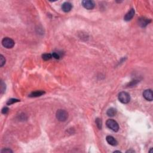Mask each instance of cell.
I'll return each instance as SVG.
<instances>
[{
    "instance_id": "1",
    "label": "cell",
    "mask_w": 153,
    "mask_h": 153,
    "mask_svg": "<svg viewBox=\"0 0 153 153\" xmlns=\"http://www.w3.org/2000/svg\"><path fill=\"white\" fill-rule=\"evenodd\" d=\"M56 116L59 122H65L68 118V113L65 110H59L56 112Z\"/></svg>"
},
{
    "instance_id": "2",
    "label": "cell",
    "mask_w": 153,
    "mask_h": 153,
    "mask_svg": "<svg viewBox=\"0 0 153 153\" xmlns=\"http://www.w3.org/2000/svg\"><path fill=\"white\" fill-rule=\"evenodd\" d=\"M118 100L122 104H128L130 100V95L125 92H122L118 94Z\"/></svg>"
},
{
    "instance_id": "3",
    "label": "cell",
    "mask_w": 153,
    "mask_h": 153,
    "mask_svg": "<svg viewBox=\"0 0 153 153\" xmlns=\"http://www.w3.org/2000/svg\"><path fill=\"white\" fill-rule=\"evenodd\" d=\"M106 125L109 129H111L114 132H117L119 130V125L116 121L113 119H109L106 122Z\"/></svg>"
},
{
    "instance_id": "4",
    "label": "cell",
    "mask_w": 153,
    "mask_h": 153,
    "mask_svg": "<svg viewBox=\"0 0 153 153\" xmlns=\"http://www.w3.org/2000/svg\"><path fill=\"white\" fill-rule=\"evenodd\" d=\"M14 41L12 38L9 37H5L2 40V44L7 49H12L14 45Z\"/></svg>"
},
{
    "instance_id": "5",
    "label": "cell",
    "mask_w": 153,
    "mask_h": 153,
    "mask_svg": "<svg viewBox=\"0 0 153 153\" xmlns=\"http://www.w3.org/2000/svg\"><path fill=\"white\" fill-rule=\"evenodd\" d=\"M82 5L87 10H92L95 6V2L92 0H84L82 1Z\"/></svg>"
},
{
    "instance_id": "6",
    "label": "cell",
    "mask_w": 153,
    "mask_h": 153,
    "mask_svg": "<svg viewBox=\"0 0 153 153\" xmlns=\"http://www.w3.org/2000/svg\"><path fill=\"white\" fill-rule=\"evenodd\" d=\"M143 96L145 99L148 101H152L153 99V91L151 89L145 90L143 93Z\"/></svg>"
},
{
    "instance_id": "7",
    "label": "cell",
    "mask_w": 153,
    "mask_h": 153,
    "mask_svg": "<svg viewBox=\"0 0 153 153\" xmlns=\"http://www.w3.org/2000/svg\"><path fill=\"white\" fill-rule=\"evenodd\" d=\"M151 22V20L145 17H140L138 20V24L140 27L144 28Z\"/></svg>"
},
{
    "instance_id": "8",
    "label": "cell",
    "mask_w": 153,
    "mask_h": 153,
    "mask_svg": "<svg viewBox=\"0 0 153 153\" xmlns=\"http://www.w3.org/2000/svg\"><path fill=\"white\" fill-rule=\"evenodd\" d=\"M135 10L133 9H130L127 13H126V14L125 15V17H124V19L126 21H129V20H132V18L133 17V16H135Z\"/></svg>"
},
{
    "instance_id": "9",
    "label": "cell",
    "mask_w": 153,
    "mask_h": 153,
    "mask_svg": "<svg viewBox=\"0 0 153 153\" xmlns=\"http://www.w3.org/2000/svg\"><path fill=\"white\" fill-rule=\"evenodd\" d=\"M72 8V5L71 4L70 2H65L62 5V9L64 12H70Z\"/></svg>"
},
{
    "instance_id": "10",
    "label": "cell",
    "mask_w": 153,
    "mask_h": 153,
    "mask_svg": "<svg viewBox=\"0 0 153 153\" xmlns=\"http://www.w3.org/2000/svg\"><path fill=\"white\" fill-rule=\"evenodd\" d=\"M106 140L109 144L112 146H116L118 144L117 140L112 136H107L106 138Z\"/></svg>"
},
{
    "instance_id": "11",
    "label": "cell",
    "mask_w": 153,
    "mask_h": 153,
    "mask_svg": "<svg viewBox=\"0 0 153 153\" xmlns=\"http://www.w3.org/2000/svg\"><path fill=\"white\" fill-rule=\"evenodd\" d=\"M45 93V92L44 91L42 90H37L35 92H33L29 95V97H39V96H42Z\"/></svg>"
},
{
    "instance_id": "12",
    "label": "cell",
    "mask_w": 153,
    "mask_h": 153,
    "mask_svg": "<svg viewBox=\"0 0 153 153\" xmlns=\"http://www.w3.org/2000/svg\"><path fill=\"white\" fill-rule=\"evenodd\" d=\"M117 114V110L116 109L114 108H110L108 109V111L107 112V114L109 117H114Z\"/></svg>"
},
{
    "instance_id": "13",
    "label": "cell",
    "mask_w": 153,
    "mask_h": 153,
    "mask_svg": "<svg viewBox=\"0 0 153 153\" xmlns=\"http://www.w3.org/2000/svg\"><path fill=\"white\" fill-rule=\"evenodd\" d=\"M42 59H44V60H49L50 59H51L52 58V55L50 54V53H45V54H44L42 55Z\"/></svg>"
},
{
    "instance_id": "14",
    "label": "cell",
    "mask_w": 153,
    "mask_h": 153,
    "mask_svg": "<svg viewBox=\"0 0 153 153\" xmlns=\"http://www.w3.org/2000/svg\"><path fill=\"white\" fill-rule=\"evenodd\" d=\"M95 122H96V126H97V128H98L99 129H102V121L99 118H97L96 119V120H95Z\"/></svg>"
},
{
    "instance_id": "15",
    "label": "cell",
    "mask_w": 153,
    "mask_h": 153,
    "mask_svg": "<svg viewBox=\"0 0 153 153\" xmlns=\"http://www.w3.org/2000/svg\"><path fill=\"white\" fill-rule=\"evenodd\" d=\"M5 63V59L2 55H0V66L2 67Z\"/></svg>"
},
{
    "instance_id": "16",
    "label": "cell",
    "mask_w": 153,
    "mask_h": 153,
    "mask_svg": "<svg viewBox=\"0 0 153 153\" xmlns=\"http://www.w3.org/2000/svg\"><path fill=\"white\" fill-rule=\"evenodd\" d=\"M19 101H20V100H19V99H10V100H8V102H7V104L8 105H12V104H14V103L17 102H19Z\"/></svg>"
},
{
    "instance_id": "17",
    "label": "cell",
    "mask_w": 153,
    "mask_h": 153,
    "mask_svg": "<svg viewBox=\"0 0 153 153\" xmlns=\"http://www.w3.org/2000/svg\"><path fill=\"white\" fill-rule=\"evenodd\" d=\"M5 90V84L2 81H1V93H3Z\"/></svg>"
},
{
    "instance_id": "18",
    "label": "cell",
    "mask_w": 153,
    "mask_h": 153,
    "mask_svg": "<svg viewBox=\"0 0 153 153\" xmlns=\"http://www.w3.org/2000/svg\"><path fill=\"white\" fill-rule=\"evenodd\" d=\"M1 153H13V151H12V150L9 148H4L2 150H1Z\"/></svg>"
},
{
    "instance_id": "19",
    "label": "cell",
    "mask_w": 153,
    "mask_h": 153,
    "mask_svg": "<svg viewBox=\"0 0 153 153\" xmlns=\"http://www.w3.org/2000/svg\"><path fill=\"white\" fill-rule=\"evenodd\" d=\"M52 55V57H54L55 59H59V58H60V55H59V53H56V52H53Z\"/></svg>"
},
{
    "instance_id": "20",
    "label": "cell",
    "mask_w": 153,
    "mask_h": 153,
    "mask_svg": "<svg viewBox=\"0 0 153 153\" xmlns=\"http://www.w3.org/2000/svg\"><path fill=\"white\" fill-rule=\"evenodd\" d=\"M9 108L7 107H4V108H2V113L4 114H7L8 112H9Z\"/></svg>"
},
{
    "instance_id": "21",
    "label": "cell",
    "mask_w": 153,
    "mask_h": 153,
    "mask_svg": "<svg viewBox=\"0 0 153 153\" xmlns=\"http://www.w3.org/2000/svg\"><path fill=\"white\" fill-rule=\"evenodd\" d=\"M126 153H135V151L133 150H128V151H126Z\"/></svg>"
},
{
    "instance_id": "22",
    "label": "cell",
    "mask_w": 153,
    "mask_h": 153,
    "mask_svg": "<svg viewBox=\"0 0 153 153\" xmlns=\"http://www.w3.org/2000/svg\"><path fill=\"white\" fill-rule=\"evenodd\" d=\"M114 153H120L121 151H115Z\"/></svg>"
}]
</instances>
